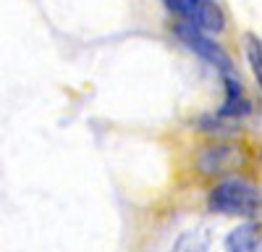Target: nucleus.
I'll list each match as a JSON object with an SVG mask.
<instances>
[{"mask_svg":"<svg viewBox=\"0 0 262 252\" xmlns=\"http://www.w3.org/2000/svg\"><path fill=\"white\" fill-rule=\"evenodd\" d=\"M207 207L212 213L221 216H236V218H254L262 213V195L257 189L236 176H226L217 181L210 195H207Z\"/></svg>","mask_w":262,"mask_h":252,"instance_id":"obj_1","label":"nucleus"},{"mask_svg":"<svg viewBox=\"0 0 262 252\" xmlns=\"http://www.w3.org/2000/svg\"><path fill=\"white\" fill-rule=\"evenodd\" d=\"M173 34H176L194 55H200L205 63H210L215 71H221L223 76L236 74L231 55H228L221 45H217V42H215L207 32H202V29H196V27H191V24H184V21H179V24H173Z\"/></svg>","mask_w":262,"mask_h":252,"instance_id":"obj_2","label":"nucleus"},{"mask_svg":"<svg viewBox=\"0 0 262 252\" xmlns=\"http://www.w3.org/2000/svg\"><path fill=\"white\" fill-rule=\"evenodd\" d=\"M163 3L184 24H191L207 34H217L226 27V13L215 0H163Z\"/></svg>","mask_w":262,"mask_h":252,"instance_id":"obj_3","label":"nucleus"},{"mask_svg":"<svg viewBox=\"0 0 262 252\" xmlns=\"http://www.w3.org/2000/svg\"><path fill=\"white\" fill-rule=\"evenodd\" d=\"M242 160H244V153H242V147H236V142L215 139L196 153L194 165L202 176L215 179V176H228L231 171H236L242 165Z\"/></svg>","mask_w":262,"mask_h":252,"instance_id":"obj_4","label":"nucleus"},{"mask_svg":"<svg viewBox=\"0 0 262 252\" xmlns=\"http://www.w3.org/2000/svg\"><path fill=\"white\" fill-rule=\"evenodd\" d=\"M223 84H226V100L221 105V116L226 118H236V121H242L249 111H252V102L242 87V81H238V74H228L223 76Z\"/></svg>","mask_w":262,"mask_h":252,"instance_id":"obj_5","label":"nucleus"},{"mask_svg":"<svg viewBox=\"0 0 262 252\" xmlns=\"http://www.w3.org/2000/svg\"><path fill=\"white\" fill-rule=\"evenodd\" d=\"M226 252H262V223L236 226L226 239Z\"/></svg>","mask_w":262,"mask_h":252,"instance_id":"obj_6","label":"nucleus"},{"mask_svg":"<svg viewBox=\"0 0 262 252\" xmlns=\"http://www.w3.org/2000/svg\"><path fill=\"white\" fill-rule=\"evenodd\" d=\"M196 126H200L202 132H207V134H215V137H231L238 129V121L215 113V116H202L200 121H196Z\"/></svg>","mask_w":262,"mask_h":252,"instance_id":"obj_7","label":"nucleus"},{"mask_svg":"<svg viewBox=\"0 0 262 252\" xmlns=\"http://www.w3.org/2000/svg\"><path fill=\"white\" fill-rule=\"evenodd\" d=\"M244 50H247V60H249L252 76H254V81H257V87L262 90V39H259L257 34H247Z\"/></svg>","mask_w":262,"mask_h":252,"instance_id":"obj_8","label":"nucleus"},{"mask_svg":"<svg viewBox=\"0 0 262 252\" xmlns=\"http://www.w3.org/2000/svg\"><path fill=\"white\" fill-rule=\"evenodd\" d=\"M210 242L202 231H189L176 242V252H207Z\"/></svg>","mask_w":262,"mask_h":252,"instance_id":"obj_9","label":"nucleus"}]
</instances>
